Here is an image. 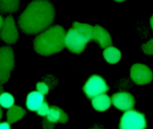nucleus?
Returning <instances> with one entry per match:
<instances>
[{"label": "nucleus", "instance_id": "1", "mask_svg": "<svg viewBox=\"0 0 153 129\" xmlns=\"http://www.w3.org/2000/svg\"><path fill=\"white\" fill-rule=\"evenodd\" d=\"M54 17V8L51 3L43 0L34 1L19 16L18 25L23 33L34 35L47 29L53 23Z\"/></svg>", "mask_w": 153, "mask_h": 129}, {"label": "nucleus", "instance_id": "2", "mask_svg": "<svg viewBox=\"0 0 153 129\" xmlns=\"http://www.w3.org/2000/svg\"><path fill=\"white\" fill-rule=\"evenodd\" d=\"M66 32L59 26H52L41 32L34 40V48L39 54L48 56L58 53L65 47Z\"/></svg>", "mask_w": 153, "mask_h": 129}, {"label": "nucleus", "instance_id": "3", "mask_svg": "<svg viewBox=\"0 0 153 129\" xmlns=\"http://www.w3.org/2000/svg\"><path fill=\"white\" fill-rule=\"evenodd\" d=\"M90 41L87 37L72 28L66 33L65 44L71 52L80 54L84 50L87 43Z\"/></svg>", "mask_w": 153, "mask_h": 129}, {"label": "nucleus", "instance_id": "4", "mask_svg": "<svg viewBox=\"0 0 153 129\" xmlns=\"http://www.w3.org/2000/svg\"><path fill=\"white\" fill-rule=\"evenodd\" d=\"M146 128L144 114L135 110L125 112L120 119L119 129H145Z\"/></svg>", "mask_w": 153, "mask_h": 129}, {"label": "nucleus", "instance_id": "5", "mask_svg": "<svg viewBox=\"0 0 153 129\" xmlns=\"http://www.w3.org/2000/svg\"><path fill=\"white\" fill-rule=\"evenodd\" d=\"M109 89V88L105 80L98 75H94L91 77L83 87L84 92L90 99H92L101 94L105 93Z\"/></svg>", "mask_w": 153, "mask_h": 129}, {"label": "nucleus", "instance_id": "6", "mask_svg": "<svg viewBox=\"0 0 153 129\" xmlns=\"http://www.w3.org/2000/svg\"><path fill=\"white\" fill-rule=\"evenodd\" d=\"M1 39L9 45L15 44L18 41L19 33L14 18L12 14L4 19L2 27L0 30Z\"/></svg>", "mask_w": 153, "mask_h": 129}, {"label": "nucleus", "instance_id": "7", "mask_svg": "<svg viewBox=\"0 0 153 129\" xmlns=\"http://www.w3.org/2000/svg\"><path fill=\"white\" fill-rule=\"evenodd\" d=\"M130 76L134 82L137 84H146L150 83L153 78L152 71L145 64L136 63L130 69Z\"/></svg>", "mask_w": 153, "mask_h": 129}, {"label": "nucleus", "instance_id": "8", "mask_svg": "<svg viewBox=\"0 0 153 129\" xmlns=\"http://www.w3.org/2000/svg\"><path fill=\"white\" fill-rule=\"evenodd\" d=\"M112 104L119 110L126 111L132 110L135 104L134 96L127 92H120L111 96Z\"/></svg>", "mask_w": 153, "mask_h": 129}, {"label": "nucleus", "instance_id": "9", "mask_svg": "<svg viewBox=\"0 0 153 129\" xmlns=\"http://www.w3.org/2000/svg\"><path fill=\"white\" fill-rule=\"evenodd\" d=\"M15 66L14 55L13 48L9 46L0 48V69L11 72Z\"/></svg>", "mask_w": 153, "mask_h": 129}, {"label": "nucleus", "instance_id": "10", "mask_svg": "<svg viewBox=\"0 0 153 129\" xmlns=\"http://www.w3.org/2000/svg\"><path fill=\"white\" fill-rule=\"evenodd\" d=\"M92 40L97 42L102 48L110 46L112 44L111 37L108 32L99 25L93 27Z\"/></svg>", "mask_w": 153, "mask_h": 129}, {"label": "nucleus", "instance_id": "11", "mask_svg": "<svg viewBox=\"0 0 153 129\" xmlns=\"http://www.w3.org/2000/svg\"><path fill=\"white\" fill-rule=\"evenodd\" d=\"M48 120L52 123H65L68 121V117L66 113L56 106L50 107L49 112L47 116Z\"/></svg>", "mask_w": 153, "mask_h": 129}, {"label": "nucleus", "instance_id": "12", "mask_svg": "<svg viewBox=\"0 0 153 129\" xmlns=\"http://www.w3.org/2000/svg\"><path fill=\"white\" fill-rule=\"evenodd\" d=\"M111 102L110 98L106 94L103 93L92 98V104L96 110L102 112L110 107Z\"/></svg>", "mask_w": 153, "mask_h": 129}, {"label": "nucleus", "instance_id": "13", "mask_svg": "<svg viewBox=\"0 0 153 129\" xmlns=\"http://www.w3.org/2000/svg\"><path fill=\"white\" fill-rule=\"evenodd\" d=\"M44 101V95L36 91L29 94L27 97L26 104L29 110L35 111L37 110Z\"/></svg>", "mask_w": 153, "mask_h": 129}, {"label": "nucleus", "instance_id": "14", "mask_svg": "<svg viewBox=\"0 0 153 129\" xmlns=\"http://www.w3.org/2000/svg\"><path fill=\"white\" fill-rule=\"evenodd\" d=\"M20 6L19 0H0V13L12 14L18 11Z\"/></svg>", "mask_w": 153, "mask_h": 129}, {"label": "nucleus", "instance_id": "15", "mask_svg": "<svg viewBox=\"0 0 153 129\" xmlns=\"http://www.w3.org/2000/svg\"><path fill=\"white\" fill-rule=\"evenodd\" d=\"M26 112L22 107L17 105H13L9 109L7 113V122L12 124L22 119Z\"/></svg>", "mask_w": 153, "mask_h": 129}, {"label": "nucleus", "instance_id": "16", "mask_svg": "<svg viewBox=\"0 0 153 129\" xmlns=\"http://www.w3.org/2000/svg\"><path fill=\"white\" fill-rule=\"evenodd\" d=\"M103 54L105 60L111 64L117 63L120 60L121 57L120 51L111 46L105 48Z\"/></svg>", "mask_w": 153, "mask_h": 129}, {"label": "nucleus", "instance_id": "17", "mask_svg": "<svg viewBox=\"0 0 153 129\" xmlns=\"http://www.w3.org/2000/svg\"><path fill=\"white\" fill-rule=\"evenodd\" d=\"M14 99L10 94L4 92L0 95V105L6 109H10L14 105Z\"/></svg>", "mask_w": 153, "mask_h": 129}, {"label": "nucleus", "instance_id": "18", "mask_svg": "<svg viewBox=\"0 0 153 129\" xmlns=\"http://www.w3.org/2000/svg\"><path fill=\"white\" fill-rule=\"evenodd\" d=\"M142 48L145 54L147 55H153V38L143 44Z\"/></svg>", "mask_w": 153, "mask_h": 129}, {"label": "nucleus", "instance_id": "19", "mask_svg": "<svg viewBox=\"0 0 153 129\" xmlns=\"http://www.w3.org/2000/svg\"><path fill=\"white\" fill-rule=\"evenodd\" d=\"M49 109L50 107L47 103L45 101L36 111L37 113L40 116H47L49 112Z\"/></svg>", "mask_w": 153, "mask_h": 129}, {"label": "nucleus", "instance_id": "20", "mask_svg": "<svg viewBox=\"0 0 153 129\" xmlns=\"http://www.w3.org/2000/svg\"><path fill=\"white\" fill-rule=\"evenodd\" d=\"M36 89L37 92L44 95L47 94L49 90L48 86L43 82H39L37 84Z\"/></svg>", "mask_w": 153, "mask_h": 129}, {"label": "nucleus", "instance_id": "21", "mask_svg": "<svg viewBox=\"0 0 153 129\" xmlns=\"http://www.w3.org/2000/svg\"><path fill=\"white\" fill-rule=\"evenodd\" d=\"M11 72L0 69V83L1 84L6 83L10 79Z\"/></svg>", "mask_w": 153, "mask_h": 129}, {"label": "nucleus", "instance_id": "22", "mask_svg": "<svg viewBox=\"0 0 153 129\" xmlns=\"http://www.w3.org/2000/svg\"><path fill=\"white\" fill-rule=\"evenodd\" d=\"M0 129H10V124L8 122L0 123Z\"/></svg>", "mask_w": 153, "mask_h": 129}, {"label": "nucleus", "instance_id": "23", "mask_svg": "<svg viewBox=\"0 0 153 129\" xmlns=\"http://www.w3.org/2000/svg\"><path fill=\"white\" fill-rule=\"evenodd\" d=\"M4 19H3V17H2L1 15L0 14V30H1L3 24Z\"/></svg>", "mask_w": 153, "mask_h": 129}, {"label": "nucleus", "instance_id": "24", "mask_svg": "<svg viewBox=\"0 0 153 129\" xmlns=\"http://www.w3.org/2000/svg\"><path fill=\"white\" fill-rule=\"evenodd\" d=\"M4 92V89L3 86H2V84L0 83V95Z\"/></svg>", "mask_w": 153, "mask_h": 129}, {"label": "nucleus", "instance_id": "25", "mask_svg": "<svg viewBox=\"0 0 153 129\" xmlns=\"http://www.w3.org/2000/svg\"><path fill=\"white\" fill-rule=\"evenodd\" d=\"M150 24H151V27H152V29L153 31V14L152 17L150 19Z\"/></svg>", "mask_w": 153, "mask_h": 129}, {"label": "nucleus", "instance_id": "26", "mask_svg": "<svg viewBox=\"0 0 153 129\" xmlns=\"http://www.w3.org/2000/svg\"><path fill=\"white\" fill-rule=\"evenodd\" d=\"M2 116V111L1 109V107H0V120H1V119Z\"/></svg>", "mask_w": 153, "mask_h": 129}]
</instances>
